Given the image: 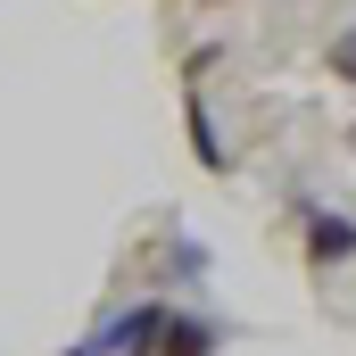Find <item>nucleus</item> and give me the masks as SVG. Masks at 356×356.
<instances>
[{
  "label": "nucleus",
  "instance_id": "f257e3e1",
  "mask_svg": "<svg viewBox=\"0 0 356 356\" xmlns=\"http://www.w3.org/2000/svg\"><path fill=\"white\" fill-rule=\"evenodd\" d=\"M166 323H175L166 298H133V307L99 315V332L83 340V356H158L166 348Z\"/></svg>",
  "mask_w": 356,
  "mask_h": 356
},
{
  "label": "nucleus",
  "instance_id": "f03ea898",
  "mask_svg": "<svg viewBox=\"0 0 356 356\" xmlns=\"http://www.w3.org/2000/svg\"><path fill=\"white\" fill-rule=\"evenodd\" d=\"M290 216H298V232H307V266H315V273L356 266V216L323 207L315 191H298V199H290Z\"/></svg>",
  "mask_w": 356,
  "mask_h": 356
},
{
  "label": "nucleus",
  "instance_id": "7ed1b4c3",
  "mask_svg": "<svg viewBox=\"0 0 356 356\" xmlns=\"http://www.w3.org/2000/svg\"><path fill=\"white\" fill-rule=\"evenodd\" d=\"M182 133H191L199 175H232V149H224V133H216V116H207V99H199V91L182 99Z\"/></svg>",
  "mask_w": 356,
  "mask_h": 356
},
{
  "label": "nucleus",
  "instance_id": "20e7f679",
  "mask_svg": "<svg viewBox=\"0 0 356 356\" xmlns=\"http://www.w3.org/2000/svg\"><path fill=\"white\" fill-rule=\"evenodd\" d=\"M158 356H224V323H207V315H175Z\"/></svg>",
  "mask_w": 356,
  "mask_h": 356
},
{
  "label": "nucleus",
  "instance_id": "39448f33",
  "mask_svg": "<svg viewBox=\"0 0 356 356\" xmlns=\"http://www.w3.org/2000/svg\"><path fill=\"white\" fill-rule=\"evenodd\" d=\"M207 266H216V257H207V241H191V232H175V241H166V282H207Z\"/></svg>",
  "mask_w": 356,
  "mask_h": 356
},
{
  "label": "nucleus",
  "instance_id": "423d86ee",
  "mask_svg": "<svg viewBox=\"0 0 356 356\" xmlns=\"http://www.w3.org/2000/svg\"><path fill=\"white\" fill-rule=\"evenodd\" d=\"M323 75H332V83H356V25H348V33H332V50H323Z\"/></svg>",
  "mask_w": 356,
  "mask_h": 356
},
{
  "label": "nucleus",
  "instance_id": "0eeeda50",
  "mask_svg": "<svg viewBox=\"0 0 356 356\" xmlns=\"http://www.w3.org/2000/svg\"><path fill=\"white\" fill-rule=\"evenodd\" d=\"M207 8H224V0H207Z\"/></svg>",
  "mask_w": 356,
  "mask_h": 356
},
{
  "label": "nucleus",
  "instance_id": "6e6552de",
  "mask_svg": "<svg viewBox=\"0 0 356 356\" xmlns=\"http://www.w3.org/2000/svg\"><path fill=\"white\" fill-rule=\"evenodd\" d=\"M67 356H83V348H67Z\"/></svg>",
  "mask_w": 356,
  "mask_h": 356
}]
</instances>
